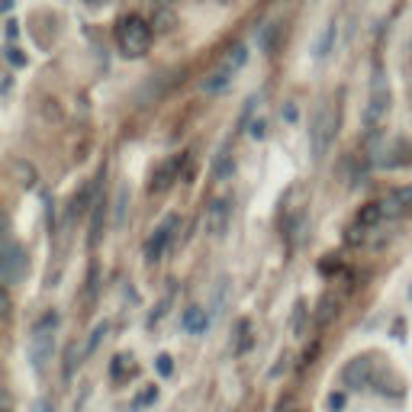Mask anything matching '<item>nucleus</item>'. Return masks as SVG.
I'll return each mask as SVG.
<instances>
[{
	"instance_id": "obj_20",
	"label": "nucleus",
	"mask_w": 412,
	"mask_h": 412,
	"mask_svg": "<svg viewBox=\"0 0 412 412\" xmlns=\"http://www.w3.org/2000/svg\"><path fill=\"white\" fill-rule=\"evenodd\" d=\"M126 197H129V190H126V187H119V197H116V226H123V219H126Z\"/></svg>"
},
{
	"instance_id": "obj_27",
	"label": "nucleus",
	"mask_w": 412,
	"mask_h": 412,
	"mask_svg": "<svg viewBox=\"0 0 412 412\" xmlns=\"http://www.w3.org/2000/svg\"><path fill=\"white\" fill-rule=\"evenodd\" d=\"M84 3H91V7H97V3H103V0H84Z\"/></svg>"
},
{
	"instance_id": "obj_19",
	"label": "nucleus",
	"mask_w": 412,
	"mask_h": 412,
	"mask_svg": "<svg viewBox=\"0 0 412 412\" xmlns=\"http://www.w3.org/2000/svg\"><path fill=\"white\" fill-rule=\"evenodd\" d=\"M17 174H20V184H23V187H33L36 184L33 168H29V165H23V161H17Z\"/></svg>"
},
{
	"instance_id": "obj_1",
	"label": "nucleus",
	"mask_w": 412,
	"mask_h": 412,
	"mask_svg": "<svg viewBox=\"0 0 412 412\" xmlns=\"http://www.w3.org/2000/svg\"><path fill=\"white\" fill-rule=\"evenodd\" d=\"M116 45L126 59H142L152 45V23L142 17H123L116 26Z\"/></svg>"
},
{
	"instance_id": "obj_7",
	"label": "nucleus",
	"mask_w": 412,
	"mask_h": 412,
	"mask_svg": "<svg viewBox=\"0 0 412 412\" xmlns=\"http://www.w3.org/2000/svg\"><path fill=\"white\" fill-rule=\"evenodd\" d=\"M377 203H380V213H383V226L403 216H412V187H396L387 197H380Z\"/></svg>"
},
{
	"instance_id": "obj_15",
	"label": "nucleus",
	"mask_w": 412,
	"mask_h": 412,
	"mask_svg": "<svg viewBox=\"0 0 412 412\" xmlns=\"http://www.w3.org/2000/svg\"><path fill=\"white\" fill-rule=\"evenodd\" d=\"M236 171V161H229V152L222 148V152L216 155V177H229Z\"/></svg>"
},
{
	"instance_id": "obj_16",
	"label": "nucleus",
	"mask_w": 412,
	"mask_h": 412,
	"mask_svg": "<svg viewBox=\"0 0 412 412\" xmlns=\"http://www.w3.org/2000/svg\"><path fill=\"white\" fill-rule=\"evenodd\" d=\"M248 345H252V322L242 319V322H238V348H236V351L242 354Z\"/></svg>"
},
{
	"instance_id": "obj_8",
	"label": "nucleus",
	"mask_w": 412,
	"mask_h": 412,
	"mask_svg": "<svg viewBox=\"0 0 412 412\" xmlns=\"http://www.w3.org/2000/svg\"><path fill=\"white\" fill-rule=\"evenodd\" d=\"M342 383L348 390H367L374 387V361H370V354H361V358H351L342 370Z\"/></svg>"
},
{
	"instance_id": "obj_12",
	"label": "nucleus",
	"mask_w": 412,
	"mask_h": 412,
	"mask_svg": "<svg viewBox=\"0 0 412 412\" xmlns=\"http://www.w3.org/2000/svg\"><path fill=\"white\" fill-rule=\"evenodd\" d=\"M181 326H184V332H190V335H200V332H206V326H210V316H206L203 306H190V310L184 312Z\"/></svg>"
},
{
	"instance_id": "obj_23",
	"label": "nucleus",
	"mask_w": 412,
	"mask_h": 412,
	"mask_svg": "<svg viewBox=\"0 0 412 412\" xmlns=\"http://www.w3.org/2000/svg\"><path fill=\"white\" fill-rule=\"evenodd\" d=\"M280 116H284L287 123H296V116H300V113H296V107H293V103H284V109H280Z\"/></svg>"
},
{
	"instance_id": "obj_6",
	"label": "nucleus",
	"mask_w": 412,
	"mask_h": 412,
	"mask_svg": "<svg viewBox=\"0 0 412 412\" xmlns=\"http://www.w3.org/2000/svg\"><path fill=\"white\" fill-rule=\"evenodd\" d=\"M203 226L213 238H222L232 226V200L229 197H216V200L206 203V213H203Z\"/></svg>"
},
{
	"instance_id": "obj_9",
	"label": "nucleus",
	"mask_w": 412,
	"mask_h": 412,
	"mask_svg": "<svg viewBox=\"0 0 412 412\" xmlns=\"http://www.w3.org/2000/svg\"><path fill=\"white\" fill-rule=\"evenodd\" d=\"M23 277H26V252L10 238L7 254H3V280H7V287H17Z\"/></svg>"
},
{
	"instance_id": "obj_11",
	"label": "nucleus",
	"mask_w": 412,
	"mask_h": 412,
	"mask_svg": "<svg viewBox=\"0 0 412 412\" xmlns=\"http://www.w3.org/2000/svg\"><path fill=\"white\" fill-rule=\"evenodd\" d=\"M232 77H236V71H229V68L219 65L213 75H206V77L200 81V91H203V93H222L229 84H232Z\"/></svg>"
},
{
	"instance_id": "obj_25",
	"label": "nucleus",
	"mask_w": 412,
	"mask_h": 412,
	"mask_svg": "<svg viewBox=\"0 0 412 412\" xmlns=\"http://www.w3.org/2000/svg\"><path fill=\"white\" fill-rule=\"evenodd\" d=\"M13 3H17V0H0V7H3V13H10V10H13Z\"/></svg>"
},
{
	"instance_id": "obj_26",
	"label": "nucleus",
	"mask_w": 412,
	"mask_h": 412,
	"mask_svg": "<svg viewBox=\"0 0 412 412\" xmlns=\"http://www.w3.org/2000/svg\"><path fill=\"white\" fill-rule=\"evenodd\" d=\"M45 409H49V403H45V399H43V403H36V412H45Z\"/></svg>"
},
{
	"instance_id": "obj_17",
	"label": "nucleus",
	"mask_w": 412,
	"mask_h": 412,
	"mask_svg": "<svg viewBox=\"0 0 412 412\" xmlns=\"http://www.w3.org/2000/svg\"><path fill=\"white\" fill-rule=\"evenodd\" d=\"M335 33H338V29H335V23H332L326 29V36H322L319 49H316V59H326V55H328V49H332V43H335Z\"/></svg>"
},
{
	"instance_id": "obj_21",
	"label": "nucleus",
	"mask_w": 412,
	"mask_h": 412,
	"mask_svg": "<svg viewBox=\"0 0 412 412\" xmlns=\"http://www.w3.org/2000/svg\"><path fill=\"white\" fill-rule=\"evenodd\" d=\"M248 132H252V139H264V135H268V123H264V119H254Z\"/></svg>"
},
{
	"instance_id": "obj_13",
	"label": "nucleus",
	"mask_w": 412,
	"mask_h": 412,
	"mask_svg": "<svg viewBox=\"0 0 412 412\" xmlns=\"http://www.w3.org/2000/svg\"><path fill=\"white\" fill-rule=\"evenodd\" d=\"M245 61H248V49H245V45H236V49H229V55L222 59V68H229V71H238Z\"/></svg>"
},
{
	"instance_id": "obj_4",
	"label": "nucleus",
	"mask_w": 412,
	"mask_h": 412,
	"mask_svg": "<svg viewBox=\"0 0 412 412\" xmlns=\"http://www.w3.org/2000/svg\"><path fill=\"white\" fill-rule=\"evenodd\" d=\"M387 116H390V91H387V84H383V75L377 71V81H374V91H370V100H367V107H364V129L367 132H377L383 123H387Z\"/></svg>"
},
{
	"instance_id": "obj_2",
	"label": "nucleus",
	"mask_w": 412,
	"mask_h": 412,
	"mask_svg": "<svg viewBox=\"0 0 412 412\" xmlns=\"http://www.w3.org/2000/svg\"><path fill=\"white\" fill-rule=\"evenodd\" d=\"M55 328H59V312H45L39 316L29 332V358H33L36 370H45V364L52 361L55 351Z\"/></svg>"
},
{
	"instance_id": "obj_10",
	"label": "nucleus",
	"mask_w": 412,
	"mask_h": 412,
	"mask_svg": "<svg viewBox=\"0 0 412 412\" xmlns=\"http://www.w3.org/2000/svg\"><path fill=\"white\" fill-rule=\"evenodd\" d=\"M181 165H184V155H174V158L161 161L152 174V184H148V194H165L177 177H181Z\"/></svg>"
},
{
	"instance_id": "obj_14",
	"label": "nucleus",
	"mask_w": 412,
	"mask_h": 412,
	"mask_svg": "<svg viewBox=\"0 0 412 412\" xmlns=\"http://www.w3.org/2000/svg\"><path fill=\"white\" fill-rule=\"evenodd\" d=\"M91 194H93V184H84V187H81V194H75V200H71V213H75V216H81V213L87 210Z\"/></svg>"
},
{
	"instance_id": "obj_18",
	"label": "nucleus",
	"mask_w": 412,
	"mask_h": 412,
	"mask_svg": "<svg viewBox=\"0 0 412 412\" xmlns=\"http://www.w3.org/2000/svg\"><path fill=\"white\" fill-rule=\"evenodd\" d=\"M3 55H7V61L13 68H26V55L17 49V45H7V49H3Z\"/></svg>"
},
{
	"instance_id": "obj_22",
	"label": "nucleus",
	"mask_w": 412,
	"mask_h": 412,
	"mask_svg": "<svg viewBox=\"0 0 412 412\" xmlns=\"http://www.w3.org/2000/svg\"><path fill=\"white\" fill-rule=\"evenodd\" d=\"M3 26H7V29H3V33H7V45H13V39L20 36V23H17V20H7Z\"/></svg>"
},
{
	"instance_id": "obj_5",
	"label": "nucleus",
	"mask_w": 412,
	"mask_h": 412,
	"mask_svg": "<svg viewBox=\"0 0 412 412\" xmlns=\"http://www.w3.org/2000/svg\"><path fill=\"white\" fill-rule=\"evenodd\" d=\"M181 229V216H174L171 213L165 222H161L158 229H155L152 236H148V242H145V261L148 264H155V261L165 258V252H168V245L174 242V232Z\"/></svg>"
},
{
	"instance_id": "obj_3",
	"label": "nucleus",
	"mask_w": 412,
	"mask_h": 412,
	"mask_svg": "<svg viewBox=\"0 0 412 412\" xmlns=\"http://www.w3.org/2000/svg\"><path fill=\"white\" fill-rule=\"evenodd\" d=\"M335 132H338V113L332 103H322L316 109V119H312V129H310V142H312V158L319 161L326 158L328 145L335 142Z\"/></svg>"
},
{
	"instance_id": "obj_24",
	"label": "nucleus",
	"mask_w": 412,
	"mask_h": 412,
	"mask_svg": "<svg viewBox=\"0 0 412 412\" xmlns=\"http://www.w3.org/2000/svg\"><path fill=\"white\" fill-rule=\"evenodd\" d=\"M158 370H161V374H171V358H168V354H161V358H158Z\"/></svg>"
}]
</instances>
